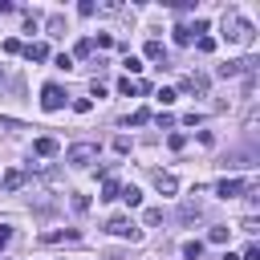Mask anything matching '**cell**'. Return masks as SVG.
Segmentation results:
<instances>
[{
	"label": "cell",
	"mask_w": 260,
	"mask_h": 260,
	"mask_svg": "<svg viewBox=\"0 0 260 260\" xmlns=\"http://www.w3.org/2000/svg\"><path fill=\"white\" fill-rule=\"evenodd\" d=\"M118 191H122V187H118V179H106V183H102V195H98V199H118Z\"/></svg>",
	"instance_id": "obj_16"
},
{
	"label": "cell",
	"mask_w": 260,
	"mask_h": 260,
	"mask_svg": "<svg viewBox=\"0 0 260 260\" xmlns=\"http://www.w3.org/2000/svg\"><path fill=\"white\" fill-rule=\"evenodd\" d=\"M219 260H240V256H232V252H223V256H219Z\"/></svg>",
	"instance_id": "obj_35"
},
{
	"label": "cell",
	"mask_w": 260,
	"mask_h": 260,
	"mask_svg": "<svg viewBox=\"0 0 260 260\" xmlns=\"http://www.w3.org/2000/svg\"><path fill=\"white\" fill-rule=\"evenodd\" d=\"M167 146H171V150H183V146H187V138H183V134H171V138H167Z\"/></svg>",
	"instance_id": "obj_28"
},
{
	"label": "cell",
	"mask_w": 260,
	"mask_h": 260,
	"mask_svg": "<svg viewBox=\"0 0 260 260\" xmlns=\"http://www.w3.org/2000/svg\"><path fill=\"white\" fill-rule=\"evenodd\" d=\"M41 106H45V110H49V114H57V110H61V106H65V89H61V85H53V81H49V85H45V89H41Z\"/></svg>",
	"instance_id": "obj_4"
},
{
	"label": "cell",
	"mask_w": 260,
	"mask_h": 260,
	"mask_svg": "<svg viewBox=\"0 0 260 260\" xmlns=\"http://www.w3.org/2000/svg\"><path fill=\"white\" fill-rule=\"evenodd\" d=\"M146 57L158 61V57H162V45H158V41H146Z\"/></svg>",
	"instance_id": "obj_22"
},
{
	"label": "cell",
	"mask_w": 260,
	"mask_h": 260,
	"mask_svg": "<svg viewBox=\"0 0 260 260\" xmlns=\"http://www.w3.org/2000/svg\"><path fill=\"white\" fill-rule=\"evenodd\" d=\"M106 232H110V236H122V240H130V244L142 240V228H138L130 215H110V219H106Z\"/></svg>",
	"instance_id": "obj_3"
},
{
	"label": "cell",
	"mask_w": 260,
	"mask_h": 260,
	"mask_svg": "<svg viewBox=\"0 0 260 260\" xmlns=\"http://www.w3.org/2000/svg\"><path fill=\"white\" fill-rule=\"evenodd\" d=\"M228 236H232V228H211V232H207L211 244H228Z\"/></svg>",
	"instance_id": "obj_19"
},
{
	"label": "cell",
	"mask_w": 260,
	"mask_h": 260,
	"mask_svg": "<svg viewBox=\"0 0 260 260\" xmlns=\"http://www.w3.org/2000/svg\"><path fill=\"white\" fill-rule=\"evenodd\" d=\"M146 118H150V114H146V110H134V114H130V118H126V126H142V122H146Z\"/></svg>",
	"instance_id": "obj_23"
},
{
	"label": "cell",
	"mask_w": 260,
	"mask_h": 260,
	"mask_svg": "<svg viewBox=\"0 0 260 260\" xmlns=\"http://www.w3.org/2000/svg\"><path fill=\"white\" fill-rule=\"evenodd\" d=\"M195 49H199V53H211V49H215V41H211V37H199V41H195Z\"/></svg>",
	"instance_id": "obj_25"
},
{
	"label": "cell",
	"mask_w": 260,
	"mask_h": 260,
	"mask_svg": "<svg viewBox=\"0 0 260 260\" xmlns=\"http://www.w3.org/2000/svg\"><path fill=\"white\" fill-rule=\"evenodd\" d=\"M73 53H77V57H89V53H93V41H89V37H81V41H77V49H73Z\"/></svg>",
	"instance_id": "obj_20"
},
{
	"label": "cell",
	"mask_w": 260,
	"mask_h": 260,
	"mask_svg": "<svg viewBox=\"0 0 260 260\" xmlns=\"http://www.w3.org/2000/svg\"><path fill=\"white\" fill-rule=\"evenodd\" d=\"M175 45H191V32H187V24H179V28H175Z\"/></svg>",
	"instance_id": "obj_21"
},
{
	"label": "cell",
	"mask_w": 260,
	"mask_h": 260,
	"mask_svg": "<svg viewBox=\"0 0 260 260\" xmlns=\"http://www.w3.org/2000/svg\"><path fill=\"white\" fill-rule=\"evenodd\" d=\"M240 232H248V236H256V232H260V223H256V219H252V215H248V219H244V223H240Z\"/></svg>",
	"instance_id": "obj_29"
},
{
	"label": "cell",
	"mask_w": 260,
	"mask_h": 260,
	"mask_svg": "<svg viewBox=\"0 0 260 260\" xmlns=\"http://www.w3.org/2000/svg\"><path fill=\"white\" fill-rule=\"evenodd\" d=\"M138 89H142V85H138L134 77H122V81H118V93H126V98H134Z\"/></svg>",
	"instance_id": "obj_15"
},
{
	"label": "cell",
	"mask_w": 260,
	"mask_h": 260,
	"mask_svg": "<svg viewBox=\"0 0 260 260\" xmlns=\"http://www.w3.org/2000/svg\"><path fill=\"white\" fill-rule=\"evenodd\" d=\"M37 24H41V16H37V12H24V28H28V32H32V28H37Z\"/></svg>",
	"instance_id": "obj_32"
},
{
	"label": "cell",
	"mask_w": 260,
	"mask_h": 260,
	"mask_svg": "<svg viewBox=\"0 0 260 260\" xmlns=\"http://www.w3.org/2000/svg\"><path fill=\"white\" fill-rule=\"evenodd\" d=\"M183 256H187V260H199V256H203V240H187V244H183Z\"/></svg>",
	"instance_id": "obj_14"
},
{
	"label": "cell",
	"mask_w": 260,
	"mask_h": 260,
	"mask_svg": "<svg viewBox=\"0 0 260 260\" xmlns=\"http://www.w3.org/2000/svg\"><path fill=\"white\" fill-rule=\"evenodd\" d=\"M183 93H199V98H203V93H207V77H203V73H187V77H183Z\"/></svg>",
	"instance_id": "obj_5"
},
{
	"label": "cell",
	"mask_w": 260,
	"mask_h": 260,
	"mask_svg": "<svg viewBox=\"0 0 260 260\" xmlns=\"http://www.w3.org/2000/svg\"><path fill=\"white\" fill-rule=\"evenodd\" d=\"M77 12H81V16H93L98 8H93V0H81V4H77Z\"/></svg>",
	"instance_id": "obj_31"
},
{
	"label": "cell",
	"mask_w": 260,
	"mask_h": 260,
	"mask_svg": "<svg viewBox=\"0 0 260 260\" xmlns=\"http://www.w3.org/2000/svg\"><path fill=\"white\" fill-rule=\"evenodd\" d=\"M20 53H24L28 61H45V57H49V45H45V41H37V45H24Z\"/></svg>",
	"instance_id": "obj_12"
},
{
	"label": "cell",
	"mask_w": 260,
	"mask_h": 260,
	"mask_svg": "<svg viewBox=\"0 0 260 260\" xmlns=\"http://www.w3.org/2000/svg\"><path fill=\"white\" fill-rule=\"evenodd\" d=\"M0 187H4V191H20V187H24V171H16V167L4 171V175H0Z\"/></svg>",
	"instance_id": "obj_7"
},
{
	"label": "cell",
	"mask_w": 260,
	"mask_h": 260,
	"mask_svg": "<svg viewBox=\"0 0 260 260\" xmlns=\"http://www.w3.org/2000/svg\"><path fill=\"white\" fill-rule=\"evenodd\" d=\"M223 41L248 45V41H252V24H248L240 12H223Z\"/></svg>",
	"instance_id": "obj_2"
},
{
	"label": "cell",
	"mask_w": 260,
	"mask_h": 260,
	"mask_svg": "<svg viewBox=\"0 0 260 260\" xmlns=\"http://www.w3.org/2000/svg\"><path fill=\"white\" fill-rule=\"evenodd\" d=\"M98 154H102V146H98V142H73V146L65 150V162H69V167H77V171H85V167H93V162H98Z\"/></svg>",
	"instance_id": "obj_1"
},
{
	"label": "cell",
	"mask_w": 260,
	"mask_h": 260,
	"mask_svg": "<svg viewBox=\"0 0 260 260\" xmlns=\"http://www.w3.org/2000/svg\"><path fill=\"white\" fill-rule=\"evenodd\" d=\"M8 244H12V228H8V223H0V248H8Z\"/></svg>",
	"instance_id": "obj_30"
},
{
	"label": "cell",
	"mask_w": 260,
	"mask_h": 260,
	"mask_svg": "<svg viewBox=\"0 0 260 260\" xmlns=\"http://www.w3.org/2000/svg\"><path fill=\"white\" fill-rule=\"evenodd\" d=\"M142 223H146V228H154V223H162V207H146V215H142Z\"/></svg>",
	"instance_id": "obj_18"
},
{
	"label": "cell",
	"mask_w": 260,
	"mask_h": 260,
	"mask_svg": "<svg viewBox=\"0 0 260 260\" xmlns=\"http://www.w3.org/2000/svg\"><path fill=\"white\" fill-rule=\"evenodd\" d=\"M199 215H203V207H199V203H191V199H187V203H179V219H183V223H195Z\"/></svg>",
	"instance_id": "obj_11"
},
{
	"label": "cell",
	"mask_w": 260,
	"mask_h": 260,
	"mask_svg": "<svg viewBox=\"0 0 260 260\" xmlns=\"http://www.w3.org/2000/svg\"><path fill=\"white\" fill-rule=\"evenodd\" d=\"M32 150H37L41 158H53L61 146H57V138H49V134H45V138H37V142H32Z\"/></svg>",
	"instance_id": "obj_9"
},
{
	"label": "cell",
	"mask_w": 260,
	"mask_h": 260,
	"mask_svg": "<svg viewBox=\"0 0 260 260\" xmlns=\"http://www.w3.org/2000/svg\"><path fill=\"white\" fill-rule=\"evenodd\" d=\"M122 65H126L130 73H138V69H142V61H138V57H130V53H126V61H122ZM130 73H126V77H130Z\"/></svg>",
	"instance_id": "obj_26"
},
{
	"label": "cell",
	"mask_w": 260,
	"mask_h": 260,
	"mask_svg": "<svg viewBox=\"0 0 260 260\" xmlns=\"http://www.w3.org/2000/svg\"><path fill=\"white\" fill-rule=\"evenodd\" d=\"M73 211H89V195H77L73 191Z\"/></svg>",
	"instance_id": "obj_24"
},
{
	"label": "cell",
	"mask_w": 260,
	"mask_h": 260,
	"mask_svg": "<svg viewBox=\"0 0 260 260\" xmlns=\"http://www.w3.org/2000/svg\"><path fill=\"white\" fill-rule=\"evenodd\" d=\"M154 187H158L162 195H175V191H179V179H175L171 171H154Z\"/></svg>",
	"instance_id": "obj_6"
},
{
	"label": "cell",
	"mask_w": 260,
	"mask_h": 260,
	"mask_svg": "<svg viewBox=\"0 0 260 260\" xmlns=\"http://www.w3.org/2000/svg\"><path fill=\"white\" fill-rule=\"evenodd\" d=\"M118 199H126L130 207H138V203H142V191H138V187H122V191H118Z\"/></svg>",
	"instance_id": "obj_13"
},
{
	"label": "cell",
	"mask_w": 260,
	"mask_h": 260,
	"mask_svg": "<svg viewBox=\"0 0 260 260\" xmlns=\"http://www.w3.org/2000/svg\"><path fill=\"white\" fill-rule=\"evenodd\" d=\"M81 232L77 228H65V232H45V244H73Z\"/></svg>",
	"instance_id": "obj_10"
},
{
	"label": "cell",
	"mask_w": 260,
	"mask_h": 260,
	"mask_svg": "<svg viewBox=\"0 0 260 260\" xmlns=\"http://www.w3.org/2000/svg\"><path fill=\"white\" fill-rule=\"evenodd\" d=\"M73 110H77V114H89V110H93V102H89V98H77V102H73Z\"/></svg>",
	"instance_id": "obj_27"
},
{
	"label": "cell",
	"mask_w": 260,
	"mask_h": 260,
	"mask_svg": "<svg viewBox=\"0 0 260 260\" xmlns=\"http://www.w3.org/2000/svg\"><path fill=\"white\" fill-rule=\"evenodd\" d=\"M45 28H49V37H61V32H65V16H49Z\"/></svg>",
	"instance_id": "obj_17"
},
{
	"label": "cell",
	"mask_w": 260,
	"mask_h": 260,
	"mask_svg": "<svg viewBox=\"0 0 260 260\" xmlns=\"http://www.w3.org/2000/svg\"><path fill=\"white\" fill-rule=\"evenodd\" d=\"M240 260H260V248H256V244H248V248H244V256H240Z\"/></svg>",
	"instance_id": "obj_34"
},
{
	"label": "cell",
	"mask_w": 260,
	"mask_h": 260,
	"mask_svg": "<svg viewBox=\"0 0 260 260\" xmlns=\"http://www.w3.org/2000/svg\"><path fill=\"white\" fill-rule=\"evenodd\" d=\"M20 49H24V45H20L16 37H8V41H4V53H20Z\"/></svg>",
	"instance_id": "obj_33"
},
{
	"label": "cell",
	"mask_w": 260,
	"mask_h": 260,
	"mask_svg": "<svg viewBox=\"0 0 260 260\" xmlns=\"http://www.w3.org/2000/svg\"><path fill=\"white\" fill-rule=\"evenodd\" d=\"M240 191H244L240 179H219V183H215V195H219V199H232V195H240Z\"/></svg>",
	"instance_id": "obj_8"
}]
</instances>
